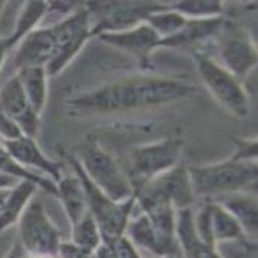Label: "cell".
<instances>
[{
  "label": "cell",
  "mask_w": 258,
  "mask_h": 258,
  "mask_svg": "<svg viewBox=\"0 0 258 258\" xmlns=\"http://www.w3.org/2000/svg\"><path fill=\"white\" fill-rule=\"evenodd\" d=\"M19 182H20V179H17V177L0 173V189H13L19 185Z\"/></svg>",
  "instance_id": "d6a6232c"
},
{
  "label": "cell",
  "mask_w": 258,
  "mask_h": 258,
  "mask_svg": "<svg viewBox=\"0 0 258 258\" xmlns=\"http://www.w3.org/2000/svg\"><path fill=\"white\" fill-rule=\"evenodd\" d=\"M20 86L29 101L34 112L40 116L47 101V74L41 66H31L19 69L17 74Z\"/></svg>",
  "instance_id": "7402d4cb"
},
{
  "label": "cell",
  "mask_w": 258,
  "mask_h": 258,
  "mask_svg": "<svg viewBox=\"0 0 258 258\" xmlns=\"http://www.w3.org/2000/svg\"><path fill=\"white\" fill-rule=\"evenodd\" d=\"M196 92L197 87L185 81L139 75L118 80L86 92L71 99L69 106L96 113L127 112L170 104V102L191 98Z\"/></svg>",
  "instance_id": "6da1fadb"
},
{
  "label": "cell",
  "mask_w": 258,
  "mask_h": 258,
  "mask_svg": "<svg viewBox=\"0 0 258 258\" xmlns=\"http://www.w3.org/2000/svg\"><path fill=\"white\" fill-rule=\"evenodd\" d=\"M194 196L205 199L238 192H256V162H235L226 159L210 165L188 167Z\"/></svg>",
  "instance_id": "7a4b0ae2"
},
{
  "label": "cell",
  "mask_w": 258,
  "mask_h": 258,
  "mask_svg": "<svg viewBox=\"0 0 258 258\" xmlns=\"http://www.w3.org/2000/svg\"><path fill=\"white\" fill-rule=\"evenodd\" d=\"M17 223L19 240L29 255H58L60 232L40 202H29Z\"/></svg>",
  "instance_id": "9c48e42d"
},
{
  "label": "cell",
  "mask_w": 258,
  "mask_h": 258,
  "mask_svg": "<svg viewBox=\"0 0 258 258\" xmlns=\"http://www.w3.org/2000/svg\"><path fill=\"white\" fill-rule=\"evenodd\" d=\"M144 185L150 186L151 189H154L156 192L162 194L165 199H168L176 211L191 208V205L194 203V199H196L189 173H188V167L183 162L177 164L171 170L151 179L150 182Z\"/></svg>",
  "instance_id": "2e32d148"
},
{
  "label": "cell",
  "mask_w": 258,
  "mask_h": 258,
  "mask_svg": "<svg viewBox=\"0 0 258 258\" xmlns=\"http://www.w3.org/2000/svg\"><path fill=\"white\" fill-rule=\"evenodd\" d=\"M185 22H186V17H183L177 11L168 8V5H167V8L153 13L145 19V23H148L154 31H156L161 35V38L174 35L185 25Z\"/></svg>",
  "instance_id": "83f0119b"
},
{
  "label": "cell",
  "mask_w": 258,
  "mask_h": 258,
  "mask_svg": "<svg viewBox=\"0 0 258 258\" xmlns=\"http://www.w3.org/2000/svg\"><path fill=\"white\" fill-rule=\"evenodd\" d=\"M167 5L186 19L222 17L225 11L223 2H219V0H180V2H171Z\"/></svg>",
  "instance_id": "4316f807"
},
{
  "label": "cell",
  "mask_w": 258,
  "mask_h": 258,
  "mask_svg": "<svg viewBox=\"0 0 258 258\" xmlns=\"http://www.w3.org/2000/svg\"><path fill=\"white\" fill-rule=\"evenodd\" d=\"M90 35L98 37L106 32H121L138 26L145 19L164 8L159 2H87Z\"/></svg>",
  "instance_id": "5b68a950"
},
{
  "label": "cell",
  "mask_w": 258,
  "mask_h": 258,
  "mask_svg": "<svg viewBox=\"0 0 258 258\" xmlns=\"http://www.w3.org/2000/svg\"><path fill=\"white\" fill-rule=\"evenodd\" d=\"M69 164L74 168L75 176L83 183L87 211L90 213L99 229L102 243L113 246L121 237L125 235L127 223L132 217L133 206L136 205V197L133 196L125 202H115L90 182V179L86 176L81 165L74 156L69 158Z\"/></svg>",
  "instance_id": "3957f363"
},
{
  "label": "cell",
  "mask_w": 258,
  "mask_h": 258,
  "mask_svg": "<svg viewBox=\"0 0 258 258\" xmlns=\"http://www.w3.org/2000/svg\"><path fill=\"white\" fill-rule=\"evenodd\" d=\"M176 240L183 258H222L217 247L208 244L197 235L192 206L176 213Z\"/></svg>",
  "instance_id": "e0dca14e"
},
{
  "label": "cell",
  "mask_w": 258,
  "mask_h": 258,
  "mask_svg": "<svg viewBox=\"0 0 258 258\" xmlns=\"http://www.w3.org/2000/svg\"><path fill=\"white\" fill-rule=\"evenodd\" d=\"M194 228L203 241L214 247L222 241H243L246 237L235 217L214 200L194 213Z\"/></svg>",
  "instance_id": "8fae6325"
},
{
  "label": "cell",
  "mask_w": 258,
  "mask_h": 258,
  "mask_svg": "<svg viewBox=\"0 0 258 258\" xmlns=\"http://www.w3.org/2000/svg\"><path fill=\"white\" fill-rule=\"evenodd\" d=\"M29 258H60L58 255H29Z\"/></svg>",
  "instance_id": "8d00e7d4"
},
{
  "label": "cell",
  "mask_w": 258,
  "mask_h": 258,
  "mask_svg": "<svg viewBox=\"0 0 258 258\" xmlns=\"http://www.w3.org/2000/svg\"><path fill=\"white\" fill-rule=\"evenodd\" d=\"M25 136L16 121H13L2 109H0V138L4 141H14Z\"/></svg>",
  "instance_id": "f546056e"
},
{
  "label": "cell",
  "mask_w": 258,
  "mask_h": 258,
  "mask_svg": "<svg viewBox=\"0 0 258 258\" xmlns=\"http://www.w3.org/2000/svg\"><path fill=\"white\" fill-rule=\"evenodd\" d=\"M113 252L115 258H141L138 249L133 246V243L124 235L121 237L113 246H109Z\"/></svg>",
  "instance_id": "4dcf8cb0"
},
{
  "label": "cell",
  "mask_w": 258,
  "mask_h": 258,
  "mask_svg": "<svg viewBox=\"0 0 258 258\" xmlns=\"http://www.w3.org/2000/svg\"><path fill=\"white\" fill-rule=\"evenodd\" d=\"M7 55H8V50H7V47H5V44H4L2 37H0V71H2V66H4V63H5Z\"/></svg>",
  "instance_id": "e575fe53"
},
{
  "label": "cell",
  "mask_w": 258,
  "mask_h": 258,
  "mask_svg": "<svg viewBox=\"0 0 258 258\" xmlns=\"http://www.w3.org/2000/svg\"><path fill=\"white\" fill-rule=\"evenodd\" d=\"M219 55L222 58V66L231 72L234 77L241 80L258 63V50L247 31L240 25L226 20L220 26L217 35Z\"/></svg>",
  "instance_id": "ba28073f"
},
{
  "label": "cell",
  "mask_w": 258,
  "mask_h": 258,
  "mask_svg": "<svg viewBox=\"0 0 258 258\" xmlns=\"http://www.w3.org/2000/svg\"><path fill=\"white\" fill-rule=\"evenodd\" d=\"M223 208L231 213L240 223L246 237H256L258 214H256V194L255 192H238L223 196L217 200Z\"/></svg>",
  "instance_id": "d6986e66"
},
{
  "label": "cell",
  "mask_w": 258,
  "mask_h": 258,
  "mask_svg": "<svg viewBox=\"0 0 258 258\" xmlns=\"http://www.w3.org/2000/svg\"><path fill=\"white\" fill-rule=\"evenodd\" d=\"M10 192H11V189H0V210L4 208L7 199L10 197Z\"/></svg>",
  "instance_id": "d590c367"
},
{
  "label": "cell",
  "mask_w": 258,
  "mask_h": 258,
  "mask_svg": "<svg viewBox=\"0 0 258 258\" xmlns=\"http://www.w3.org/2000/svg\"><path fill=\"white\" fill-rule=\"evenodd\" d=\"M182 151L183 141L180 138H167L136 147L130 156V183L133 191L180 164Z\"/></svg>",
  "instance_id": "52a82bcc"
},
{
  "label": "cell",
  "mask_w": 258,
  "mask_h": 258,
  "mask_svg": "<svg viewBox=\"0 0 258 258\" xmlns=\"http://www.w3.org/2000/svg\"><path fill=\"white\" fill-rule=\"evenodd\" d=\"M153 258H177V256H153Z\"/></svg>",
  "instance_id": "f35d334b"
},
{
  "label": "cell",
  "mask_w": 258,
  "mask_h": 258,
  "mask_svg": "<svg viewBox=\"0 0 258 258\" xmlns=\"http://www.w3.org/2000/svg\"><path fill=\"white\" fill-rule=\"evenodd\" d=\"M102 41L132 55L142 68L150 66L151 54L161 47V35L154 31L148 23L142 22L138 26L121 31V32H106L98 35Z\"/></svg>",
  "instance_id": "7c38bea8"
},
{
  "label": "cell",
  "mask_w": 258,
  "mask_h": 258,
  "mask_svg": "<svg viewBox=\"0 0 258 258\" xmlns=\"http://www.w3.org/2000/svg\"><path fill=\"white\" fill-rule=\"evenodd\" d=\"M57 50L58 44L54 25L34 29L17 44V49L13 55L14 68L17 71L31 66L46 68L57 57Z\"/></svg>",
  "instance_id": "4fadbf2b"
},
{
  "label": "cell",
  "mask_w": 258,
  "mask_h": 258,
  "mask_svg": "<svg viewBox=\"0 0 258 258\" xmlns=\"http://www.w3.org/2000/svg\"><path fill=\"white\" fill-rule=\"evenodd\" d=\"M4 8H5V2H0V14H2Z\"/></svg>",
  "instance_id": "74e56055"
},
{
  "label": "cell",
  "mask_w": 258,
  "mask_h": 258,
  "mask_svg": "<svg viewBox=\"0 0 258 258\" xmlns=\"http://www.w3.org/2000/svg\"><path fill=\"white\" fill-rule=\"evenodd\" d=\"M37 189L38 186L28 180H20L19 185L11 189L4 208L0 210V234L19 222Z\"/></svg>",
  "instance_id": "603a6c76"
},
{
  "label": "cell",
  "mask_w": 258,
  "mask_h": 258,
  "mask_svg": "<svg viewBox=\"0 0 258 258\" xmlns=\"http://www.w3.org/2000/svg\"><path fill=\"white\" fill-rule=\"evenodd\" d=\"M57 185V199H60L64 213L71 222V226L75 225L87 211L86 192L81 180L74 176H64L55 183Z\"/></svg>",
  "instance_id": "44dd1931"
},
{
  "label": "cell",
  "mask_w": 258,
  "mask_h": 258,
  "mask_svg": "<svg viewBox=\"0 0 258 258\" xmlns=\"http://www.w3.org/2000/svg\"><path fill=\"white\" fill-rule=\"evenodd\" d=\"M0 173L10 174V176L17 177L20 180L32 182L38 188H41L44 192H49V194H52L55 197L58 194L57 185L52 180H50L49 177H46V176H43V174H38V173H34V171H29V170L23 168L20 164H17L11 158V154L5 150V147L2 144H0Z\"/></svg>",
  "instance_id": "d4e9b609"
},
{
  "label": "cell",
  "mask_w": 258,
  "mask_h": 258,
  "mask_svg": "<svg viewBox=\"0 0 258 258\" xmlns=\"http://www.w3.org/2000/svg\"><path fill=\"white\" fill-rule=\"evenodd\" d=\"M235 151L231 154L232 161L235 162H256L258 156V142L256 138H234Z\"/></svg>",
  "instance_id": "f1b7e54d"
},
{
  "label": "cell",
  "mask_w": 258,
  "mask_h": 258,
  "mask_svg": "<svg viewBox=\"0 0 258 258\" xmlns=\"http://www.w3.org/2000/svg\"><path fill=\"white\" fill-rule=\"evenodd\" d=\"M0 109L19 124L25 136L35 139L40 125V116L31 107L17 75L11 77L0 89Z\"/></svg>",
  "instance_id": "5bb4252c"
},
{
  "label": "cell",
  "mask_w": 258,
  "mask_h": 258,
  "mask_svg": "<svg viewBox=\"0 0 258 258\" xmlns=\"http://www.w3.org/2000/svg\"><path fill=\"white\" fill-rule=\"evenodd\" d=\"M125 237L133 243L136 249L142 247L151 252L154 256H165L158 234L144 213H141L138 217H130L125 229Z\"/></svg>",
  "instance_id": "cb8c5ba5"
},
{
  "label": "cell",
  "mask_w": 258,
  "mask_h": 258,
  "mask_svg": "<svg viewBox=\"0 0 258 258\" xmlns=\"http://www.w3.org/2000/svg\"><path fill=\"white\" fill-rule=\"evenodd\" d=\"M5 258H29V253L26 252L25 246L22 244V241L19 240V237L14 240V243L11 244L10 250L7 252Z\"/></svg>",
  "instance_id": "1f68e13d"
},
{
  "label": "cell",
  "mask_w": 258,
  "mask_h": 258,
  "mask_svg": "<svg viewBox=\"0 0 258 258\" xmlns=\"http://www.w3.org/2000/svg\"><path fill=\"white\" fill-rule=\"evenodd\" d=\"M93 258H115V256H113L112 249H110L107 244L102 243V244L93 252Z\"/></svg>",
  "instance_id": "836d02e7"
},
{
  "label": "cell",
  "mask_w": 258,
  "mask_h": 258,
  "mask_svg": "<svg viewBox=\"0 0 258 258\" xmlns=\"http://www.w3.org/2000/svg\"><path fill=\"white\" fill-rule=\"evenodd\" d=\"M71 243L75 247H78L81 252L90 253V255L102 244L99 229L89 211H86V214L75 225H72V241Z\"/></svg>",
  "instance_id": "484cf974"
},
{
  "label": "cell",
  "mask_w": 258,
  "mask_h": 258,
  "mask_svg": "<svg viewBox=\"0 0 258 258\" xmlns=\"http://www.w3.org/2000/svg\"><path fill=\"white\" fill-rule=\"evenodd\" d=\"M197 72L219 104L237 118H246L250 112L249 96L241 81L228 72L220 63L196 54L194 55Z\"/></svg>",
  "instance_id": "8992f818"
},
{
  "label": "cell",
  "mask_w": 258,
  "mask_h": 258,
  "mask_svg": "<svg viewBox=\"0 0 258 258\" xmlns=\"http://www.w3.org/2000/svg\"><path fill=\"white\" fill-rule=\"evenodd\" d=\"M223 22V16L213 19H186L185 25L174 35L161 40V47L191 46L196 43L206 41L208 38H214Z\"/></svg>",
  "instance_id": "ac0fdd59"
},
{
  "label": "cell",
  "mask_w": 258,
  "mask_h": 258,
  "mask_svg": "<svg viewBox=\"0 0 258 258\" xmlns=\"http://www.w3.org/2000/svg\"><path fill=\"white\" fill-rule=\"evenodd\" d=\"M57 34V57L49 63L44 71L47 77H57L81 50L90 35L89 13L84 5H80L71 16L54 25Z\"/></svg>",
  "instance_id": "30bf717a"
},
{
  "label": "cell",
  "mask_w": 258,
  "mask_h": 258,
  "mask_svg": "<svg viewBox=\"0 0 258 258\" xmlns=\"http://www.w3.org/2000/svg\"><path fill=\"white\" fill-rule=\"evenodd\" d=\"M47 11H49V2H41V0H31V2H25L22 5L20 14L16 17L13 29L5 38H2L8 52L14 47H17V44L29 32L35 29V26L46 16Z\"/></svg>",
  "instance_id": "ffe728a7"
},
{
  "label": "cell",
  "mask_w": 258,
  "mask_h": 258,
  "mask_svg": "<svg viewBox=\"0 0 258 258\" xmlns=\"http://www.w3.org/2000/svg\"><path fill=\"white\" fill-rule=\"evenodd\" d=\"M0 144L5 147V150L11 154V158L23 168L34 173L41 171L43 176L49 177L54 183H57L63 177V165L50 161L40 150L34 138L22 136L19 139L4 141Z\"/></svg>",
  "instance_id": "9a60e30c"
},
{
  "label": "cell",
  "mask_w": 258,
  "mask_h": 258,
  "mask_svg": "<svg viewBox=\"0 0 258 258\" xmlns=\"http://www.w3.org/2000/svg\"><path fill=\"white\" fill-rule=\"evenodd\" d=\"M90 182L115 202H125L135 196L128 177L121 171L116 161L102 148L98 141L83 142L74 156Z\"/></svg>",
  "instance_id": "277c9868"
}]
</instances>
